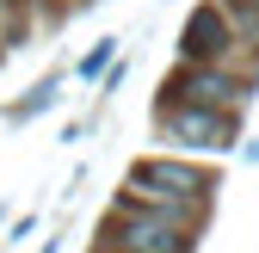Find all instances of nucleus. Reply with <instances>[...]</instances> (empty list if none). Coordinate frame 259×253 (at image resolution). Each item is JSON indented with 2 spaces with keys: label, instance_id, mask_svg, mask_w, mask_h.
I'll list each match as a JSON object with an SVG mask.
<instances>
[{
  "label": "nucleus",
  "instance_id": "obj_2",
  "mask_svg": "<svg viewBox=\"0 0 259 253\" xmlns=\"http://www.w3.org/2000/svg\"><path fill=\"white\" fill-rule=\"evenodd\" d=\"M167 130H173L179 142H198V148H229L235 123L216 117V111H204V105H191V111H173V117H167Z\"/></svg>",
  "mask_w": 259,
  "mask_h": 253
},
{
  "label": "nucleus",
  "instance_id": "obj_6",
  "mask_svg": "<svg viewBox=\"0 0 259 253\" xmlns=\"http://www.w3.org/2000/svg\"><path fill=\"white\" fill-rule=\"evenodd\" d=\"M105 56H111V44H99V50H93V56L80 62V74H99V68H105Z\"/></svg>",
  "mask_w": 259,
  "mask_h": 253
},
{
  "label": "nucleus",
  "instance_id": "obj_4",
  "mask_svg": "<svg viewBox=\"0 0 259 253\" xmlns=\"http://www.w3.org/2000/svg\"><path fill=\"white\" fill-rule=\"evenodd\" d=\"M136 185H148L142 198H191V192H198V179H191L185 167H160V161L136 167Z\"/></svg>",
  "mask_w": 259,
  "mask_h": 253
},
{
  "label": "nucleus",
  "instance_id": "obj_5",
  "mask_svg": "<svg viewBox=\"0 0 259 253\" xmlns=\"http://www.w3.org/2000/svg\"><path fill=\"white\" fill-rule=\"evenodd\" d=\"M173 93H185L191 105H222V99H235V87L222 80V74H191V80H179Z\"/></svg>",
  "mask_w": 259,
  "mask_h": 253
},
{
  "label": "nucleus",
  "instance_id": "obj_3",
  "mask_svg": "<svg viewBox=\"0 0 259 253\" xmlns=\"http://www.w3.org/2000/svg\"><path fill=\"white\" fill-rule=\"evenodd\" d=\"M191 62H216L222 50H229V25H222V13L216 7H204V13H191V25H185V44H179Z\"/></svg>",
  "mask_w": 259,
  "mask_h": 253
},
{
  "label": "nucleus",
  "instance_id": "obj_1",
  "mask_svg": "<svg viewBox=\"0 0 259 253\" xmlns=\"http://www.w3.org/2000/svg\"><path fill=\"white\" fill-rule=\"evenodd\" d=\"M179 223H185V210H167V216H142V223H123L117 241L130 253H185L179 241Z\"/></svg>",
  "mask_w": 259,
  "mask_h": 253
}]
</instances>
